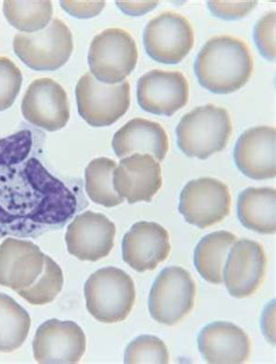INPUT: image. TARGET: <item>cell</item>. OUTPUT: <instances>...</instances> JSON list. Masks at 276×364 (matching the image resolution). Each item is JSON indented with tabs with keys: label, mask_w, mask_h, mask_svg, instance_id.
Wrapping results in <instances>:
<instances>
[{
	"label": "cell",
	"mask_w": 276,
	"mask_h": 364,
	"mask_svg": "<svg viewBox=\"0 0 276 364\" xmlns=\"http://www.w3.org/2000/svg\"><path fill=\"white\" fill-rule=\"evenodd\" d=\"M117 163L109 158H97L85 168V191L92 201L106 208L121 205L123 198L114 187V173Z\"/></svg>",
	"instance_id": "d4e9b609"
},
{
	"label": "cell",
	"mask_w": 276,
	"mask_h": 364,
	"mask_svg": "<svg viewBox=\"0 0 276 364\" xmlns=\"http://www.w3.org/2000/svg\"><path fill=\"white\" fill-rule=\"evenodd\" d=\"M112 147L121 159L132 154H150L161 163L168 153V136L159 123L134 118L116 132Z\"/></svg>",
	"instance_id": "44dd1931"
},
{
	"label": "cell",
	"mask_w": 276,
	"mask_h": 364,
	"mask_svg": "<svg viewBox=\"0 0 276 364\" xmlns=\"http://www.w3.org/2000/svg\"><path fill=\"white\" fill-rule=\"evenodd\" d=\"M92 75L108 85L125 81L136 69L137 43L121 28H108L94 36L88 55Z\"/></svg>",
	"instance_id": "8992f818"
},
{
	"label": "cell",
	"mask_w": 276,
	"mask_h": 364,
	"mask_svg": "<svg viewBox=\"0 0 276 364\" xmlns=\"http://www.w3.org/2000/svg\"><path fill=\"white\" fill-rule=\"evenodd\" d=\"M253 68L248 46L231 36L209 40L195 61L199 85L218 95L231 94L243 88L253 74Z\"/></svg>",
	"instance_id": "7a4b0ae2"
},
{
	"label": "cell",
	"mask_w": 276,
	"mask_h": 364,
	"mask_svg": "<svg viewBox=\"0 0 276 364\" xmlns=\"http://www.w3.org/2000/svg\"><path fill=\"white\" fill-rule=\"evenodd\" d=\"M117 5L127 16H145L153 11L159 1H117Z\"/></svg>",
	"instance_id": "d6a6232c"
},
{
	"label": "cell",
	"mask_w": 276,
	"mask_h": 364,
	"mask_svg": "<svg viewBox=\"0 0 276 364\" xmlns=\"http://www.w3.org/2000/svg\"><path fill=\"white\" fill-rule=\"evenodd\" d=\"M78 114L94 127H110L126 114L131 105L130 83H103L85 73L76 85Z\"/></svg>",
	"instance_id": "52a82bcc"
},
{
	"label": "cell",
	"mask_w": 276,
	"mask_h": 364,
	"mask_svg": "<svg viewBox=\"0 0 276 364\" xmlns=\"http://www.w3.org/2000/svg\"><path fill=\"white\" fill-rule=\"evenodd\" d=\"M238 169L253 180L274 179L276 176V130L273 127H257L241 134L234 147Z\"/></svg>",
	"instance_id": "e0dca14e"
},
{
	"label": "cell",
	"mask_w": 276,
	"mask_h": 364,
	"mask_svg": "<svg viewBox=\"0 0 276 364\" xmlns=\"http://www.w3.org/2000/svg\"><path fill=\"white\" fill-rule=\"evenodd\" d=\"M89 313L103 323H117L130 316L136 304V285L130 274L104 267L89 277L84 285Z\"/></svg>",
	"instance_id": "277c9868"
},
{
	"label": "cell",
	"mask_w": 276,
	"mask_h": 364,
	"mask_svg": "<svg viewBox=\"0 0 276 364\" xmlns=\"http://www.w3.org/2000/svg\"><path fill=\"white\" fill-rule=\"evenodd\" d=\"M87 349L83 329L72 321L52 318L43 322L33 340V354L38 363L70 364L81 361Z\"/></svg>",
	"instance_id": "8fae6325"
},
{
	"label": "cell",
	"mask_w": 276,
	"mask_h": 364,
	"mask_svg": "<svg viewBox=\"0 0 276 364\" xmlns=\"http://www.w3.org/2000/svg\"><path fill=\"white\" fill-rule=\"evenodd\" d=\"M138 103L150 114L170 117L189 101V83L179 72L154 69L138 81Z\"/></svg>",
	"instance_id": "9a60e30c"
},
{
	"label": "cell",
	"mask_w": 276,
	"mask_h": 364,
	"mask_svg": "<svg viewBox=\"0 0 276 364\" xmlns=\"http://www.w3.org/2000/svg\"><path fill=\"white\" fill-rule=\"evenodd\" d=\"M258 1H209V10L224 20H239L255 9Z\"/></svg>",
	"instance_id": "4dcf8cb0"
},
{
	"label": "cell",
	"mask_w": 276,
	"mask_h": 364,
	"mask_svg": "<svg viewBox=\"0 0 276 364\" xmlns=\"http://www.w3.org/2000/svg\"><path fill=\"white\" fill-rule=\"evenodd\" d=\"M21 85V70L12 60L6 56H0V111L7 110L13 105Z\"/></svg>",
	"instance_id": "f1b7e54d"
},
{
	"label": "cell",
	"mask_w": 276,
	"mask_h": 364,
	"mask_svg": "<svg viewBox=\"0 0 276 364\" xmlns=\"http://www.w3.org/2000/svg\"><path fill=\"white\" fill-rule=\"evenodd\" d=\"M4 16L11 26L23 33L43 31L52 21V1H13L6 0L3 5Z\"/></svg>",
	"instance_id": "484cf974"
},
{
	"label": "cell",
	"mask_w": 276,
	"mask_h": 364,
	"mask_svg": "<svg viewBox=\"0 0 276 364\" xmlns=\"http://www.w3.org/2000/svg\"><path fill=\"white\" fill-rule=\"evenodd\" d=\"M197 341L202 356L208 363L239 364L250 358L248 335L232 322L217 321L205 326Z\"/></svg>",
	"instance_id": "ffe728a7"
},
{
	"label": "cell",
	"mask_w": 276,
	"mask_h": 364,
	"mask_svg": "<svg viewBox=\"0 0 276 364\" xmlns=\"http://www.w3.org/2000/svg\"><path fill=\"white\" fill-rule=\"evenodd\" d=\"M13 49L28 68L54 72L63 67L72 56V33L61 19L55 18L43 31L16 34Z\"/></svg>",
	"instance_id": "5b68a950"
},
{
	"label": "cell",
	"mask_w": 276,
	"mask_h": 364,
	"mask_svg": "<svg viewBox=\"0 0 276 364\" xmlns=\"http://www.w3.org/2000/svg\"><path fill=\"white\" fill-rule=\"evenodd\" d=\"M168 231L155 222H138L123 238V259L138 272L155 270L170 254Z\"/></svg>",
	"instance_id": "ac0fdd59"
},
{
	"label": "cell",
	"mask_w": 276,
	"mask_h": 364,
	"mask_svg": "<svg viewBox=\"0 0 276 364\" xmlns=\"http://www.w3.org/2000/svg\"><path fill=\"white\" fill-rule=\"evenodd\" d=\"M123 362L126 364L169 363V353L162 340L153 335H141L127 346Z\"/></svg>",
	"instance_id": "83f0119b"
},
{
	"label": "cell",
	"mask_w": 276,
	"mask_h": 364,
	"mask_svg": "<svg viewBox=\"0 0 276 364\" xmlns=\"http://www.w3.org/2000/svg\"><path fill=\"white\" fill-rule=\"evenodd\" d=\"M237 214L241 225L258 234L276 232V191L274 188H247L241 193Z\"/></svg>",
	"instance_id": "7402d4cb"
},
{
	"label": "cell",
	"mask_w": 276,
	"mask_h": 364,
	"mask_svg": "<svg viewBox=\"0 0 276 364\" xmlns=\"http://www.w3.org/2000/svg\"><path fill=\"white\" fill-rule=\"evenodd\" d=\"M179 209L189 225L199 229L217 225L230 214V189L212 178L192 180L181 192Z\"/></svg>",
	"instance_id": "30bf717a"
},
{
	"label": "cell",
	"mask_w": 276,
	"mask_h": 364,
	"mask_svg": "<svg viewBox=\"0 0 276 364\" xmlns=\"http://www.w3.org/2000/svg\"><path fill=\"white\" fill-rule=\"evenodd\" d=\"M63 284L65 278L59 264L49 256H45L43 273L35 283L27 289H21L18 294L31 305H47L59 296L63 289Z\"/></svg>",
	"instance_id": "4316f807"
},
{
	"label": "cell",
	"mask_w": 276,
	"mask_h": 364,
	"mask_svg": "<svg viewBox=\"0 0 276 364\" xmlns=\"http://www.w3.org/2000/svg\"><path fill=\"white\" fill-rule=\"evenodd\" d=\"M45 256L36 244L6 238L0 245V285L19 292L43 273Z\"/></svg>",
	"instance_id": "d6986e66"
},
{
	"label": "cell",
	"mask_w": 276,
	"mask_h": 364,
	"mask_svg": "<svg viewBox=\"0 0 276 364\" xmlns=\"http://www.w3.org/2000/svg\"><path fill=\"white\" fill-rule=\"evenodd\" d=\"M236 241L237 236L230 231H216L202 238L194 252V263L203 279L216 285L223 283L228 251Z\"/></svg>",
	"instance_id": "603a6c76"
},
{
	"label": "cell",
	"mask_w": 276,
	"mask_h": 364,
	"mask_svg": "<svg viewBox=\"0 0 276 364\" xmlns=\"http://www.w3.org/2000/svg\"><path fill=\"white\" fill-rule=\"evenodd\" d=\"M176 134L180 150L185 156L208 159L228 145L232 134L230 114L215 105L196 107L183 116Z\"/></svg>",
	"instance_id": "3957f363"
},
{
	"label": "cell",
	"mask_w": 276,
	"mask_h": 364,
	"mask_svg": "<svg viewBox=\"0 0 276 364\" xmlns=\"http://www.w3.org/2000/svg\"><path fill=\"white\" fill-rule=\"evenodd\" d=\"M116 225L101 213L77 215L68 225L65 243L69 254L79 260L97 262L108 257L114 247Z\"/></svg>",
	"instance_id": "5bb4252c"
},
{
	"label": "cell",
	"mask_w": 276,
	"mask_h": 364,
	"mask_svg": "<svg viewBox=\"0 0 276 364\" xmlns=\"http://www.w3.org/2000/svg\"><path fill=\"white\" fill-rule=\"evenodd\" d=\"M195 43L194 28L185 16L176 12H163L147 23L143 45L150 59L176 65L184 60Z\"/></svg>",
	"instance_id": "9c48e42d"
},
{
	"label": "cell",
	"mask_w": 276,
	"mask_h": 364,
	"mask_svg": "<svg viewBox=\"0 0 276 364\" xmlns=\"http://www.w3.org/2000/svg\"><path fill=\"white\" fill-rule=\"evenodd\" d=\"M31 316L13 298L0 293V353H12L26 341Z\"/></svg>",
	"instance_id": "cb8c5ba5"
},
{
	"label": "cell",
	"mask_w": 276,
	"mask_h": 364,
	"mask_svg": "<svg viewBox=\"0 0 276 364\" xmlns=\"http://www.w3.org/2000/svg\"><path fill=\"white\" fill-rule=\"evenodd\" d=\"M275 12L263 16L254 27V41L261 55L270 61H275Z\"/></svg>",
	"instance_id": "f546056e"
},
{
	"label": "cell",
	"mask_w": 276,
	"mask_h": 364,
	"mask_svg": "<svg viewBox=\"0 0 276 364\" xmlns=\"http://www.w3.org/2000/svg\"><path fill=\"white\" fill-rule=\"evenodd\" d=\"M267 270V256L260 243L250 240L234 242L228 251L223 282L234 298H248L263 283Z\"/></svg>",
	"instance_id": "4fadbf2b"
},
{
	"label": "cell",
	"mask_w": 276,
	"mask_h": 364,
	"mask_svg": "<svg viewBox=\"0 0 276 364\" xmlns=\"http://www.w3.org/2000/svg\"><path fill=\"white\" fill-rule=\"evenodd\" d=\"M105 5V1H61L62 9L78 19L97 16L104 10Z\"/></svg>",
	"instance_id": "1f68e13d"
},
{
	"label": "cell",
	"mask_w": 276,
	"mask_h": 364,
	"mask_svg": "<svg viewBox=\"0 0 276 364\" xmlns=\"http://www.w3.org/2000/svg\"><path fill=\"white\" fill-rule=\"evenodd\" d=\"M195 298L196 284L192 274L183 267H166L156 277L150 289V316L162 325H176L192 312Z\"/></svg>",
	"instance_id": "ba28073f"
},
{
	"label": "cell",
	"mask_w": 276,
	"mask_h": 364,
	"mask_svg": "<svg viewBox=\"0 0 276 364\" xmlns=\"http://www.w3.org/2000/svg\"><path fill=\"white\" fill-rule=\"evenodd\" d=\"M161 186V166L150 154L125 156L114 169V191L128 203L152 201Z\"/></svg>",
	"instance_id": "2e32d148"
},
{
	"label": "cell",
	"mask_w": 276,
	"mask_h": 364,
	"mask_svg": "<svg viewBox=\"0 0 276 364\" xmlns=\"http://www.w3.org/2000/svg\"><path fill=\"white\" fill-rule=\"evenodd\" d=\"M33 134L0 139V236L35 237L63 227L77 212V196L33 156Z\"/></svg>",
	"instance_id": "6da1fadb"
},
{
	"label": "cell",
	"mask_w": 276,
	"mask_h": 364,
	"mask_svg": "<svg viewBox=\"0 0 276 364\" xmlns=\"http://www.w3.org/2000/svg\"><path fill=\"white\" fill-rule=\"evenodd\" d=\"M21 112L34 127L48 132L62 130L70 118L68 95L52 78H38L23 96Z\"/></svg>",
	"instance_id": "7c38bea8"
}]
</instances>
